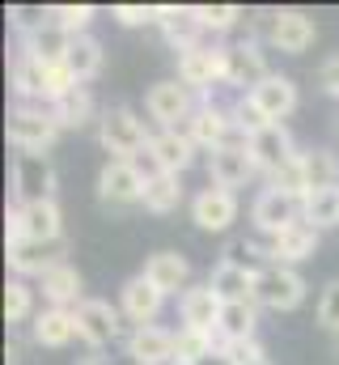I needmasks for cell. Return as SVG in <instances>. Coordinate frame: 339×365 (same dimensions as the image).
Wrapping results in <instances>:
<instances>
[{
    "mask_svg": "<svg viewBox=\"0 0 339 365\" xmlns=\"http://www.w3.org/2000/svg\"><path fill=\"white\" fill-rule=\"evenodd\" d=\"M149 128L136 119L132 106H110L102 119H98V140L102 149L110 153V162H136L140 149H149Z\"/></svg>",
    "mask_w": 339,
    "mask_h": 365,
    "instance_id": "1",
    "label": "cell"
},
{
    "mask_svg": "<svg viewBox=\"0 0 339 365\" xmlns=\"http://www.w3.org/2000/svg\"><path fill=\"white\" fill-rule=\"evenodd\" d=\"M60 123H56V115H51V106H30V102H21L13 115H9V145L17 149V153H38V158H47V149L60 140Z\"/></svg>",
    "mask_w": 339,
    "mask_h": 365,
    "instance_id": "2",
    "label": "cell"
},
{
    "mask_svg": "<svg viewBox=\"0 0 339 365\" xmlns=\"http://www.w3.org/2000/svg\"><path fill=\"white\" fill-rule=\"evenodd\" d=\"M30 238V242H64V212L56 200H34V204H13L9 208V242Z\"/></svg>",
    "mask_w": 339,
    "mask_h": 365,
    "instance_id": "3",
    "label": "cell"
},
{
    "mask_svg": "<svg viewBox=\"0 0 339 365\" xmlns=\"http://www.w3.org/2000/svg\"><path fill=\"white\" fill-rule=\"evenodd\" d=\"M306 302V276L297 268H280V264H267L259 272V289H254V306L263 310H297Z\"/></svg>",
    "mask_w": 339,
    "mask_h": 365,
    "instance_id": "4",
    "label": "cell"
},
{
    "mask_svg": "<svg viewBox=\"0 0 339 365\" xmlns=\"http://www.w3.org/2000/svg\"><path fill=\"white\" fill-rule=\"evenodd\" d=\"M73 314H77V336H81L93 353H102L106 344L119 340V319H123V310L110 306L106 297H85Z\"/></svg>",
    "mask_w": 339,
    "mask_h": 365,
    "instance_id": "5",
    "label": "cell"
},
{
    "mask_svg": "<svg viewBox=\"0 0 339 365\" xmlns=\"http://www.w3.org/2000/svg\"><path fill=\"white\" fill-rule=\"evenodd\" d=\"M56 200V170L38 153H13V204Z\"/></svg>",
    "mask_w": 339,
    "mask_h": 365,
    "instance_id": "6",
    "label": "cell"
},
{
    "mask_svg": "<svg viewBox=\"0 0 339 365\" xmlns=\"http://www.w3.org/2000/svg\"><path fill=\"white\" fill-rule=\"evenodd\" d=\"M145 182H149V175L136 162H106L98 175V200L115 204V208L145 204Z\"/></svg>",
    "mask_w": 339,
    "mask_h": 365,
    "instance_id": "7",
    "label": "cell"
},
{
    "mask_svg": "<svg viewBox=\"0 0 339 365\" xmlns=\"http://www.w3.org/2000/svg\"><path fill=\"white\" fill-rule=\"evenodd\" d=\"M178 81L191 93L208 90V86H225V47L195 43V47L178 51Z\"/></svg>",
    "mask_w": 339,
    "mask_h": 365,
    "instance_id": "8",
    "label": "cell"
},
{
    "mask_svg": "<svg viewBox=\"0 0 339 365\" xmlns=\"http://www.w3.org/2000/svg\"><path fill=\"white\" fill-rule=\"evenodd\" d=\"M145 110H149V119L157 128H178V123H187L195 115V93L182 81H157L145 93Z\"/></svg>",
    "mask_w": 339,
    "mask_h": 365,
    "instance_id": "9",
    "label": "cell"
},
{
    "mask_svg": "<svg viewBox=\"0 0 339 365\" xmlns=\"http://www.w3.org/2000/svg\"><path fill=\"white\" fill-rule=\"evenodd\" d=\"M251 221H254V230H259V234L276 238L280 230H288V225H297V221H301V200H297V195H288V191L263 187V191L254 195V204H251Z\"/></svg>",
    "mask_w": 339,
    "mask_h": 365,
    "instance_id": "10",
    "label": "cell"
},
{
    "mask_svg": "<svg viewBox=\"0 0 339 365\" xmlns=\"http://www.w3.org/2000/svg\"><path fill=\"white\" fill-rule=\"evenodd\" d=\"M267 38H271L276 51H284V56H301V51L314 47L318 26H314V17L301 13V9H276V13H271V26H267Z\"/></svg>",
    "mask_w": 339,
    "mask_h": 365,
    "instance_id": "11",
    "label": "cell"
},
{
    "mask_svg": "<svg viewBox=\"0 0 339 365\" xmlns=\"http://www.w3.org/2000/svg\"><path fill=\"white\" fill-rule=\"evenodd\" d=\"M267 77H271V68H267V56L259 51L254 38H242V43L225 47V86L251 93L254 86H263Z\"/></svg>",
    "mask_w": 339,
    "mask_h": 365,
    "instance_id": "12",
    "label": "cell"
},
{
    "mask_svg": "<svg viewBox=\"0 0 339 365\" xmlns=\"http://www.w3.org/2000/svg\"><path fill=\"white\" fill-rule=\"evenodd\" d=\"M191 221H195L204 234H225V230L238 221V195L225 191V187H204V191L191 200Z\"/></svg>",
    "mask_w": 339,
    "mask_h": 365,
    "instance_id": "13",
    "label": "cell"
},
{
    "mask_svg": "<svg viewBox=\"0 0 339 365\" xmlns=\"http://www.w3.org/2000/svg\"><path fill=\"white\" fill-rule=\"evenodd\" d=\"M56 264H64V242H30V238L9 242V268H13L17 280H26V276L43 280Z\"/></svg>",
    "mask_w": 339,
    "mask_h": 365,
    "instance_id": "14",
    "label": "cell"
},
{
    "mask_svg": "<svg viewBox=\"0 0 339 365\" xmlns=\"http://www.w3.org/2000/svg\"><path fill=\"white\" fill-rule=\"evenodd\" d=\"M251 158H254V170L267 175V179H271L276 170H284V166L297 158V145H293L288 128H284V123H271V128L254 132L251 136Z\"/></svg>",
    "mask_w": 339,
    "mask_h": 365,
    "instance_id": "15",
    "label": "cell"
},
{
    "mask_svg": "<svg viewBox=\"0 0 339 365\" xmlns=\"http://www.w3.org/2000/svg\"><path fill=\"white\" fill-rule=\"evenodd\" d=\"M149 162H153V170H166V175H182L191 162H195V140L187 136V132H178V128H157L153 136H149Z\"/></svg>",
    "mask_w": 339,
    "mask_h": 365,
    "instance_id": "16",
    "label": "cell"
},
{
    "mask_svg": "<svg viewBox=\"0 0 339 365\" xmlns=\"http://www.w3.org/2000/svg\"><path fill=\"white\" fill-rule=\"evenodd\" d=\"M318 234H323V230H314L310 221H297V225L280 230L276 238H267V259L280 264V268L306 264V259H314V251H318Z\"/></svg>",
    "mask_w": 339,
    "mask_h": 365,
    "instance_id": "17",
    "label": "cell"
},
{
    "mask_svg": "<svg viewBox=\"0 0 339 365\" xmlns=\"http://www.w3.org/2000/svg\"><path fill=\"white\" fill-rule=\"evenodd\" d=\"M259 170H254L251 149H238V145H225V149H212L208 153V187H246Z\"/></svg>",
    "mask_w": 339,
    "mask_h": 365,
    "instance_id": "18",
    "label": "cell"
},
{
    "mask_svg": "<svg viewBox=\"0 0 339 365\" xmlns=\"http://www.w3.org/2000/svg\"><path fill=\"white\" fill-rule=\"evenodd\" d=\"M162 306H166V293L153 289L145 276H132V280L119 289V310H123V319L136 323V327H153L157 314H162Z\"/></svg>",
    "mask_w": 339,
    "mask_h": 365,
    "instance_id": "19",
    "label": "cell"
},
{
    "mask_svg": "<svg viewBox=\"0 0 339 365\" xmlns=\"http://www.w3.org/2000/svg\"><path fill=\"white\" fill-rule=\"evenodd\" d=\"M246 98L263 110V119H267V123H284V119L297 110V81H293V77H284V73H271V77H267L263 86H254Z\"/></svg>",
    "mask_w": 339,
    "mask_h": 365,
    "instance_id": "20",
    "label": "cell"
},
{
    "mask_svg": "<svg viewBox=\"0 0 339 365\" xmlns=\"http://www.w3.org/2000/svg\"><path fill=\"white\" fill-rule=\"evenodd\" d=\"M221 310H225V302H221V297H217L208 284H191V289L178 297V314H182V327H191V331H208V336H217Z\"/></svg>",
    "mask_w": 339,
    "mask_h": 365,
    "instance_id": "21",
    "label": "cell"
},
{
    "mask_svg": "<svg viewBox=\"0 0 339 365\" xmlns=\"http://www.w3.org/2000/svg\"><path fill=\"white\" fill-rule=\"evenodd\" d=\"M259 272H263V268H246V264L221 259V264L212 268V276H208V289H212L221 302H254Z\"/></svg>",
    "mask_w": 339,
    "mask_h": 365,
    "instance_id": "22",
    "label": "cell"
},
{
    "mask_svg": "<svg viewBox=\"0 0 339 365\" xmlns=\"http://www.w3.org/2000/svg\"><path fill=\"white\" fill-rule=\"evenodd\" d=\"M140 276H145L153 289H162L166 297H170V293H178V297H182V293L191 289V284H187V280H191V264H187L178 251H157V255H149V259H145V268H140Z\"/></svg>",
    "mask_w": 339,
    "mask_h": 365,
    "instance_id": "23",
    "label": "cell"
},
{
    "mask_svg": "<svg viewBox=\"0 0 339 365\" xmlns=\"http://www.w3.org/2000/svg\"><path fill=\"white\" fill-rule=\"evenodd\" d=\"M127 357L132 365H174V331L166 327H136L127 336Z\"/></svg>",
    "mask_w": 339,
    "mask_h": 365,
    "instance_id": "24",
    "label": "cell"
},
{
    "mask_svg": "<svg viewBox=\"0 0 339 365\" xmlns=\"http://www.w3.org/2000/svg\"><path fill=\"white\" fill-rule=\"evenodd\" d=\"M30 331H34V344H43V349H64V344L81 340L77 336V314L73 310H56V306L38 310L34 323H30Z\"/></svg>",
    "mask_w": 339,
    "mask_h": 365,
    "instance_id": "25",
    "label": "cell"
},
{
    "mask_svg": "<svg viewBox=\"0 0 339 365\" xmlns=\"http://www.w3.org/2000/svg\"><path fill=\"white\" fill-rule=\"evenodd\" d=\"M157 26L166 30V38L174 43V51L195 47L199 34H204V26H199V17H195V4H191V9H187V4H157Z\"/></svg>",
    "mask_w": 339,
    "mask_h": 365,
    "instance_id": "26",
    "label": "cell"
},
{
    "mask_svg": "<svg viewBox=\"0 0 339 365\" xmlns=\"http://www.w3.org/2000/svg\"><path fill=\"white\" fill-rule=\"evenodd\" d=\"M217 340H221V344L259 340V306H254V302H225L221 323H217Z\"/></svg>",
    "mask_w": 339,
    "mask_h": 365,
    "instance_id": "27",
    "label": "cell"
},
{
    "mask_svg": "<svg viewBox=\"0 0 339 365\" xmlns=\"http://www.w3.org/2000/svg\"><path fill=\"white\" fill-rule=\"evenodd\" d=\"M68 47H73V34L60 30L56 21H47L43 30H34V34L21 38V56H30L38 64H64L68 60Z\"/></svg>",
    "mask_w": 339,
    "mask_h": 365,
    "instance_id": "28",
    "label": "cell"
},
{
    "mask_svg": "<svg viewBox=\"0 0 339 365\" xmlns=\"http://www.w3.org/2000/svg\"><path fill=\"white\" fill-rule=\"evenodd\" d=\"M38 289H43V297H47V306H56V310H77L85 297H81V272L64 259V264H56L51 272L38 280Z\"/></svg>",
    "mask_w": 339,
    "mask_h": 365,
    "instance_id": "29",
    "label": "cell"
},
{
    "mask_svg": "<svg viewBox=\"0 0 339 365\" xmlns=\"http://www.w3.org/2000/svg\"><path fill=\"white\" fill-rule=\"evenodd\" d=\"M182 175H166V170H153L149 182H145V208L149 212H157V217H166L174 212L178 204H182Z\"/></svg>",
    "mask_w": 339,
    "mask_h": 365,
    "instance_id": "30",
    "label": "cell"
},
{
    "mask_svg": "<svg viewBox=\"0 0 339 365\" xmlns=\"http://www.w3.org/2000/svg\"><path fill=\"white\" fill-rule=\"evenodd\" d=\"M102 60H106V56H102V43H98L93 34H77L64 64H68V73L77 77V86H85V81H93V77L102 73Z\"/></svg>",
    "mask_w": 339,
    "mask_h": 365,
    "instance_id": "31",
    "label": "cell"
},
{
    "mask_svg": "<svg viewBox=\"0 0 339 365\" xmlns=\"http://www.w3.org/2000/svg\"><path fill=\"white\" fill-rule=\"evenodd\" d=\"M51 115H56V123H60L64 132H81L85 123L93 119V93H89V86H77L73 93H64V98L51 106Z\"/></svg>",
    "mask_w": 339,
    "mask_h": 365,
    "instance_id": "32",
    "label": "cell"
},
{
    "mask_svg": "<svg viewBox=\"0 0 339 365\" xmlns=\"http://www.w3.org/2000/svg\"><path fill=\"white\" fill-rule=\"evenodd\" d=\"M301 170H306V195L323 191V187H339V158L331 149H306Z\"/></svg>",
    "mask_w": 339,
    "mask_h": 365,
    "instance_id": "33",
    "label": "cell"
},
{
    "mask_svg": "<svg viewBox=\"0 0 339 365\" xmlns=\"http://www.w3.org/2000/svg\"><path fill=\"white\" fill-rule=\"evenodd\" d=\"M301 221H310L314 230L339 225V187H323V191H310V195L301 200Z\"/></svg>",
    "mask_w": 339,
    "mask_h": 365,
    "instance_id": "34",
    "label": "cell"
},
{
    "mask_svg": "<svg viewBox=\"0 0 339 365\" xmlns=\"http://www.w3.org/2000/svg\"><path fill=\"white\" fill-rule=\"evenodd\" d=\"M212 349H217V336H208V331H191V327L174 331V361L195 365L199 357H208Z\"/></svg>",
    "mask_w": 339,
    "mask_h": 365,
    "instance_id": "35",
    "label": "cell"
},
{
    "mask_svg": "<svg viewBox=\"0 0 339 365\" xmlns=\"http://www.w3.org/2000/svg\"><path fill=\"white\" fill-rule=\"evenodd\" d=\"M30 314H34V289L13 276V280L4 284V319H9V323H26Z\"/></svg>",
    "mask_w": 339,
    "mask_h": 365,
    "instance_id": "36",
    "label": "cell"
},
{
    "mask_svg": "<svg viewBox=\"0 0 339 365\" xmlns=\"http://www.w3.org/2000/svg\"><path fill=\"white\" fill-rule=\"evenodd\" d=\"M51 9V21L60 30H68L73 38L77 34H89V21H93V4H47Z\"/></svg>",
    "mask_w": 339,
    "mask_h": 365,
    "instance_id": "37",
    "label": "cell"
},
{
    "mask_svg": "<svg viewBox=\"0 0 339 365\" xmlns=\"http://www.w3.org/2000/svg\"><path fill=\"white\" fill-rule=\"evenodd\" d=\"M195 17H199L204 30L221 34V30H234V26H238L242 9H238V4H195Z\"/></svg>",
    "mask_w": 339,
    "mask_h": 365,
    "instance_id": "38",
    "label": "cell"
},
{
    "mask_svg": "<svg viewBox=\"0 0 339 365\" xmlns=\"http://www.w3.org/2000/svg\"><path fill=\"white\" fill-rule=\"evenodd\" d=\"M9 21H13L17 34L26 38V34L43 30V26L51 21V9H43V4H9Z\"/></svg>",
    "mask_w": 339,
    "mask_h": 365,
    "instance_id": "39",
    "label": "cell"
},
{
    "mask_svg": "<svg viewBox=\"0 0 339 365\" xmlns=\"http://www.w3.org/2000/svg\"><path fill=\"white\" fill-rule=\"evenodd\" d=\"M110 17L119 21V26H149V21H157V4H115L110 9Z\"/></svg>",
    "mask_w": 339,
    "mask_h": 365,
    "instance_id": "40",
    "label": "cell"
},
{
    "mask_svg": "<svg viewBox=\"0 0 339 365\" xmlns=\"http://www.w3.org/2000/svg\"><path fill=\"white\" fill-rule=\"evenodd\" d=\"M318 323L327 331H339V276L323 289V297H318Z\"/></svg>",
    "mask_w": 339,
    "mask_h": 365,
    "instance_id": "41",
    "label": "cell"
},
{
    "mask_svg": "<svg viewBox=\"0 0 339 365\" xmlns=\"http://www.w3.org/2000/svg\"><path fill=\"white\" fill-rule=\"evenodd\" d=\"M225 259H234V264H246V268H254V259H267V247H254V242H229Z\"/></svg>",
    "mask_w": 339,
    "mask_h": 365,
    "instance_id": "42",
    "label": "cell"
},
{
    "mask_svg": "<svg viewBox=\"0 0 339 365\" xmlns=\"http://www.w3.org/2000/svg\"><path fill=\"white\" fill-rule=\"evenodd\" d=\"M318 86L331 93V98H339V56L323 60V68H318Z\"/></svg>",
    "mask_w": 339,
    "mask_h": 365,
    "instance_id": "43",
    "label": "cell"
},
{
    "mask_svg": "<svg viewBox=\"0 0 339 365\" xmlns=\"http://www.w3.org/2000/svg\"><path fill=\"white\" fill-rule=\"evenodd\" d=\"M195 365H238V361H234V357H229V349H225V344L217 340V349H212L208 357H199Z\"/></svg>",
    "mask_w": 339,
    "mask_h": 365,
    "instance_id": "44",
    "label": "cell"
},
{
    "mask_svg": "<svg viewBox=\"0 0 339 365\" xmlns=\"http://www.w3.org/2000/svg\"><path fill=\"white\" fill-rule=\"evenodd\" d=\"M81 365H110V361H106V353H89Z\"/></svg>",
    "mask_w": 339,
    "mask_h": 365,
    "instance_id": "45",
    "label": "cell"
},
{
    "mask_svg": "<svg viewBox=\"0 0 339 365\" xmlns=\"http://www.w3.org/2000/svg\"><path fill=\"white\" fill-rule=\"evenodd\" d=\"M242 365H271V361H267V357H259V361H242Z\"/></svg>",
    "mask_w": 339,
    "mask_h": 365,
    "instance_id": "46",
    "label": "cell"
},
{
    "mask_svg": "<svg viewBox=\"0 0 339 365\" xmlns=\"http://www.w3.org/2000/svg\"><path fill=\"white\" fill-rule=\"evenodd\" d=\"M174 365H187V361H174Z\"/></svg>",
    "mask_w": 339,
    "mask_h": 365,
    "instance_id": "47",
    "label": "cell"
}]
</instances>
